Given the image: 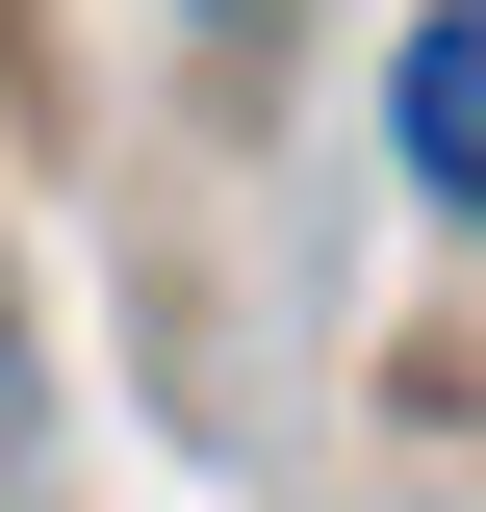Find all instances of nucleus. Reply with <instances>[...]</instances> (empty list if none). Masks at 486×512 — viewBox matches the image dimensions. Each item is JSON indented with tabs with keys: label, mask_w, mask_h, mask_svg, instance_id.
Wrapping results in <instances>:
<instances>
[{
	"label": "nucleus",
	"mask_w": 486,
	"mask_h": 512,
	"mask_svg": "<svg viewBox=\"0 0 486 512\" xmlns=\"http://www.w3.org/2000/svg\"><path fill=\"white\" fill-rule=\"evenodd\" d=\"M384 154H410L435 205H486V0H435L410 52H384Z\"/></svg>",
	"instance_id": "nucleus-1"
}]
</instances>
